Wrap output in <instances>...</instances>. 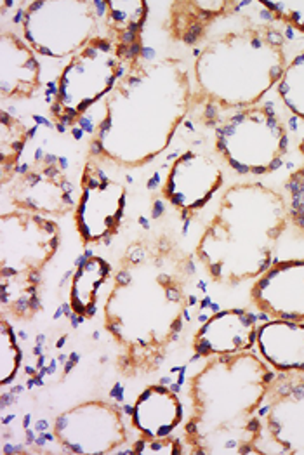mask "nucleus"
<instances>
[{"label":"nucleus","mask_w":304,"mask_h":455,"mask_svg":"<svg viewBox=\"0 0 304 455\" xmlns=\"http://www.w3.org/2000/svg\"><path fill=\"white\" fill-rule=\"evenodd\" d=\"M4 196L18 211H27L45 218H63L76 211L74 188L52 156L34 160L2 187Z\"/></svg>","instance_id":"obj_12"},{"label":"nucleus","mask_w":304,"mask_h":455,"mask_svg":"<svg viewBox=\"0 0 304 455\" xmlns=\"http://www.w3.org/2000/svg\"><path fill=\"white\" fill-rule=\"evenodd\" d=\"M261 4L275 18L304 34V0H263Z\"/></svg>","instance_id":"obj_26"},{"label":"nucleus","mask_w":304,"mask_h":455,"mask_svg":"<svg viewBox=\"0 0 304 455\" xmlns=\"http://www.w3.org/2000/svg\"><path fill=\"white\" fill-rule=\"evenodd\" d=\"M21 349L16 341L12 325L2 316L0 320V384L7 386L16 379L21 367Z\"/></svg>","instance_id":"obj_24"},{"label":"nucleus","mask_w":304,"mask_h":455,"mask_svg":"<svg viewBox=\"0 0 304 455\" xmlns=\"http://www.w3.org/2000/svg\"><path fill=\"white\" fill-rule=\"evenodd\" d=\"M300 152H301V155L304 156V138L303 141H301V145H300Z\"/></svg>","instance_id":"obj_28"},{"label":"nucleus","mask_w":304,"mask_h":455,"mask_svg":"<svg viewBox=\"0 0 304 455\" xmlns=\"http://www.w3.org/2000/svg\"><path fill=\"white\" fill-rule=\"evenodd\" d=\"M61 243L52 218L27 211L0 216V301L14 320H32L40 307L42 271Z\"/></svg>","instance_id":"obj_7"},{"label":"nucleus","mask_w":304,"mask_h":455,"mask_svg":"<svg viewBox=\"0 0 304 455\" xmlns=\"http://www.w3.org/2000/svg\"><path fill=\"white\" fill-rule=\"evenodd\" d=\"M105 2L36 0L23 12V38L45 58H72L101 34Z\"/></svg>","instance_id":"obj_9"},{"label":"nucleus","mask_w":304,"mask_h":455,"mask_svg":"<svg viewBox=\"0 0 304 455\" xmlns=\"http://www.w3.org/2000/svg\"><path fill=\"white\" fill-rule=\"evenodd\" d=\"M225 181L220 162L204 153L185 152L171 165L162 195L180 212L195 214L202 211Z\"/></svg>","instance_id":"obj_14"},{"label":"nucleus","mask_w":304,"mask_h":455,"mask_svg":"<svg viewBox=\"0 0 304 455\" xmlns=\"http://www.w3.org/2000/svg\"><path fill=\"white\" fill-rule=\"evenodd\" d=\"M112 269V265L101 256H89L78 265L70 283V309L76 316L89 320L96 315L100 292Z\"/></svg>","instance_id":"obj_21"},{"label":"nucleus","mask_w":304,"mask_h":455,"mask_svg":"<svg viewBox=\"0 0 304 455\" xmlns=\"http://www.w3.org/2000/svg\"><path fill=\"white\" fill-rule=\"evenodd\" d=\"M256 344L263 360L278 374H304V323L287 320L268 322L258 327Z\"/></svg>","instance_id":"obj_20"},{"label":"nucleus","mask_w":304,"mask_h":455,"mask_svg":"<svg viewBox=\"0 0 304 455\" xmlns=\"http://www.w3.org/2000/svg\"><path fill=\"white\" fill-rule=\"evenodd\" d=\"M284 38L269 27L245 23L211 38L198 52L193 76L200 94L227 110L256 107L287 67Z\"/></svg>","instance_id":"obj_6"},{"label":"nucleus","mask_w":304,"mask_h":455,"mask_svg":"<svg viewBox=\"0 0 304 455\" xmlns=\"http://www.w3.org/2000/svg\"><path fill=\"white\" fill-rule=\"evenodd\" d=\"M147 16L145 0L105 2V30L70 58L58 78L51 116L60 129L76 125L140 63Z\"/></svg>","instance_id":"obj_5"},{"label":"nucleus","mask_w":304,"mask_h":455,"mask_svg":"<svg viewBox=\"0 0 304 455\" xmlns=\"http://www.w3.org/2000/svg\"><path fill=\"white\" fill-rule=\"evenodd\" d=\"M191 275L190 256L171 235H147L125 247L103 306L120 376L160 369L185 327Z\"/></svg>","instance_id":"obj_1"},{"label":"nucleus","mask_w":304,"mask_h":455,"mask_svg":"<svg viewBox=\"0 0 304 455\" xmlns=\"http://www.w3.org/2000/svg\"><path fill=\"white\" fill-rule=\"evenodd\" d=\"M287 225L289 207L282 193L263 183L231 185L200 235L195 256L216 283L256 280L273 265Z\"/></svg>","instance_id":"obj_4"},{"label":"nucleus","mask_w":304,"mask_h":455,"mask_svg":"<svg viewBox=\"0 0 304 455\" xmlns=\"http://www.w3.org/2000/svg\"><path fill=\"white\" fill-rule=\"evenodd\" d=\"M263 429L278 454L304 455V374H278L265 398Z\"/></svg>","instance_id":"obj_13"},{"label":"nucleus","mask_w":304,"mask_h":455,"mask_svg":"<svg viewBox=\"0 0 304 455\" xmlns=\"http://www.w3.org/2000/svg\"><path fill=\"white\" fill-rule=\"evenodd\" d=\"M191 103V76L183 60L140 61L105 100L91 153L116 167H145L169 148Z\"/></svg>","instance_id":"obj_2"},{"label":"nucleus","mask_w":304,"mask_h":455,"mask_svg":"<svg viewBox=\"0 0 304 455\" xmlns=\"http://www.w3.org/2000/svg\"><path fill=\"white\" fill-rule=\"evenodd\" d=\"M276 91L285 108L304 120V51L287 63Z\"/></svg>","instance_id":"obj_23"},{"label":"nucleus","mask_w":304,"mask_h":455,"mask_svg":"<svg viewBox=\"0 0 304 455\" xmlns=\"http://www.w3.org/2000/svg\"><path fill=\"white\" fill-rule=\"evenodd\" d=\"M233 0H180L169 7L165 30L176 42L196 45L202 42L209 28L221 18H228L236 9Z\"/></svg>","instance_id":"obj_19"},{"label":"nucleus","mask_w":304,"mask_h":455,"mask_svg":"<svg viewBox=\"0 0 304 455\" xmlns=\"http://www.w3.org/2000/svg\"><path fill=\"white\" fill-rule=\"evenodd\" d=\"M256 318L242 307H228L207 318L193 336L191 347L198 358H218L251 351L256 344Z\"/></svg>","instance_id":"obj_16"},{"label":"nucleus","mask_w":304,"mask_h":455,"mask_svg":"<svg viewBox=\"0 0 304 455\" xmlns=\"http://www.w3.org/2000/svg\"><path fill=\"white\" fill-rule=\"evenodd\" d=\"M251 299L273 320L304 323V259L273 263L252 283Z\"/></svg>","instance_id":"obj_15"},{"label":"nucleus","mask_w":304,"mask_h":455,"mask_svg":"<svg viewBox=\"0 0 304 455\" xmlns=\"http://www.w3.org/2000/svg\"><path fill=\"white\" fill-rule=\"evenodd\" d=\"M275 374L254 353L207 360L190 380L185 438L193 454H263L261 407Z\"/></svg>","instance_id":"obj_3"},{"label":"nucleus","mask_w":304,"mask_h":455,"mask_svg":"<svg viewBox=\"0 0 304 455\" xmlns=\"http://www.w3.org/2000/svg\"><path fill=\"white\" fill-rule=\"evenodd\" d=\"M131 422L141 436H171L183 422V403L169 387L153 384L143 389L136 398L131 412Z\"/></svg>","instance_id":"obj_18"},{"label":"nucleus","mask_w":304,"mask_h":455,"mask_svg":"<svg viewBox=\"0 0 304 455\" xmlns=\"http://www.w3.org/2000/svg\"><path fill=\"white\" fill-rule=\"evenodd\" d=\"M289 220L304 238V165L289 176L285 181Z\"/></svg>","instance_id":"obj_25"},{"label":"nucleus","mask_w":304,"mask_h":455,"mask_svg":"<svg viewBox=\"0 0 304 455\" xmlns=\"http://www.w3.org/2000/svg\"><path fill=\"white\" fill-rule=\"evenodd\" d=\"M40 63L37 52L12 32L0 36V94L2 100L25 101L37 94Z\"/></svg>","instance_id":"obj_17"},{"label":"nucleus","mask_w":304,"mask_h":455,"mask_svg":"<svg viewBox=\"0 0 304 455\" xmlns=\"http://www.w3.org/2000/svg\"><path fill=\"white\" fill-rule=\"evenodd\" d=\"M105 162L103 156L89 153L80 176V196L74 220L85 247L108 243L120 231L125 214L127 187L115 180Z\"/></svg>","instance_id":"obj_10"},{"label":"nucleus","mask_w":304,"mask_h":455,"mask_svg":"<svg viewBox=\"0 0 304 455\" xmlns=\"http://www.w3.org/2000/svg\"><path fill=\"white\" fill-rule=\"evenodd\" d=\"M56 442L70 454H114L127 442L122 412L108 402L89 400L54 419Z\"/></svg>","instance_id":"obj_11"},{"label":"nucleus","mask_w":304,"mask_h":455,"mask_svg":"<svg viewBox=\"0 0 304 455\" xmlns=\"http://www.w3.org/2000/svg\"><path fill=\"white\" fill-rule=\"evenodd\" d=\"M129 454L178 455L183 454V447H181L180 440H176L172 436H165V438H147V436H141L132 445Z\"/></svg>","instance_id":"obj_27"},{"label":"nucleus","mask_w":304,"mask_h":455,"mask_svg":"<svg viewBox=\"0 0 304 455\" xmlns=\"http://www.w3.org/2000/svg\"><path fill=\"white\" fill-rule=\"evenodd\" d=\"M216 152L238 176H268L282 167L289 134L267 107H251L227 116L214 134Z\"/></svg>","instance_id":"obj_8"},{"label":"nucleus","mask_w":304,"mask_h":455,"mask_svg":"<svg viewBox=\"0 0 304 455\" xmlns=\"http://www.w3.org/2000/svg\"><path fill=\"white\" fill-rule=\"evenodd\" d=\"M28 141V129L23 120L2 110L0 116V183L2 187L14 176L20 156Z\"/></svg>","instance_id":"obj_22"}]
</instances>
